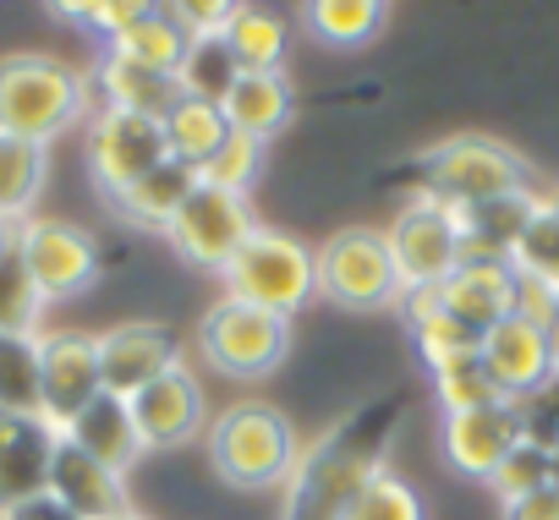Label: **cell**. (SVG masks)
I'll return each instance as SVG.
<instances>
[{
	"instance_id": "6da1fadb",
	"label": "cell",
	"mask_w": 559,
	"mask_h": 520,
	"mask_svg": "<svg viewBox=\"0 0 559 520\" xmlns=\"http://www.w3.org/2000/svg\"><path fill=\"white\" fill-rule=\"evenodd\" d=\"M406 400H368L357 416L330 427L313 449H302L292 482H286V515L280 520H341L346 504L384 471L390 438L401 433Z\"/></svg>"
},
{
	"instance_id": "7a4b0ae2",
	"label": "cell",
	"mask_w": 559,
	"mask_h": 520,
	"mask_svg": "<svg viewBox=\"0 0 559 520\" xmlns=\"http://www.w3.org/2000/svg\"><path fill=\"white\" fill-rule=\"evenodd\" d=\"M302 460V438L292 416L269 400H236L209 422V465L236 493L286 487Z\"/></svg>"
},
{
	"instance_id": "3957f363",
	"label": "cell",
	"mask_w": 559,
	"mask_h": 520,
	"mask_svg": "<svg viewBox=\"0 0 559 520\" xmlns=\"http://www.w3.org/2000/svg\"><path fill=\"white\" fill-rule=\"evenodd\" d=\"M88 110H94V83L78 66L39 50L0 56V132L50 148Z\"/></svg>"
},
{
	"instance_id": "277c9868",
	"label": "cell",
	"mask_w": 559,
	"mask_h": 520,
	"mask_svg": "<svg viewBox=\"0 0 559 520\" xmlns=\"http://www.w3.org/2000/svg\"><path fill=\"white\" fill-rule=\"evenodd\" d=\"M219 286L236 302H252V307L280 313V318H297L319 297V257H313L308 241L258 225L241 241V252L230 257V269L219 275Z\"/></svg>"
},
{
	"instance_id": "5b68a950",
	"label": "cell",
	"mask_w": 559,
	"mask_h": 520,
	"mask_svg": "<svg viewBox=\"0 0 559 520\" xmlns=\"http://www.w3.org/2000/svg\"><path fill=\"white\" fill-rule=\"evenodd\" d=\"M417 181L428 197H439L450 208H472V203L532 186V165L488 132H455L417 159Z\"/></svg>"
},
{
	"instance_id": "8992f818",
	"label": "cell",
	"mask_w": 559,
	"mask_h": 520,
	"mask_svg": "<svg viewBox=\"0 0 559 520\" xmlns=\"http://www.w3.org/2000/svg\"><path fill=\"white\" fill-rule=\"evenodd\" d=\"M198 351L214 373L225 378H269L280 362L292 356V318L263 313L252 302L219 297L203 318H198Z\"/></svg>"
},
{
	"instance_id": "52a82bcc",
	"label": "cell",
	"mask_w": 559,
	"mask_h": 520,
	"mask_svg": "<svg viewBox=\"0 0 559 520\" xmlns=\"http://www.w3.org/2000/svg\"><path fill=\"white\" fill-rule=\"evenodd\" d=\"M313 257H319V297L346 307V313H390L406 297L401 275L390 264L384 230H373V225L335 230Z\"/></svg>"
},
{
	"instance_id": "ba28073f",
	"label": "cell",
	"mask_w": 559,
	"mask_h": 520,
	"mask_svg": "<svg viewBox=\"0 0 559 520\" xmlns=\"http://www.w3.org/2000/svg\"><path fill=\"white\" fill-rule=\"evenodd\" d=\"M384 246L401 275V291H439L450 280V269L461 264V219L450 203L417 192L384 225Z\"/></svg>"
},
{
	"instance_id": "9c48e42d",
	"label": "cell",
	"mask_w": 559,
	"mask_h": 520,
	"mask_svg": "<svg viewBox=\"0 0 559 520\" xmlns=\"http://www.w3.org/2000/svg\"><path fill=\"white\" fill-rule=\"evenodd\" d=\"M258 230L252 219V203L236 197V192H219L209 181H198L187 192V203L176 208V219L165 225V241L176 246L181 264L203 269V275H225L230 257L241 252V241Z\"/></svg>"
},
{
	"instance_id": "30bf717a",
	"label": "cell",
	"mask_w": 559,
	"mask_h": 520,
	"mask_svg": "<svg viewBox=\"0 0 559 520\" xmlns=\"http://www.w3.org/2000/svg\"><path fill=\"white\" fill-rule=\"evenodd\" d=\"M17 257L45 302L83 297L99 280V241L83 225L56 219V214H34L17 225Z\"/></svg>"
},
{
	"instance_id": "8fae6325",
	"label": "cell",
	"mask_w": 559,
	"mask_h": 520,
	"mask_svg": "<svg viewBox=\"0 0 559 520\" xmlns=\"http://www.w3.org/2000/svg\"><path fill=\"white\" fill-rule=\"evenodd\" d=\"M165 159H170V143H165V121L159 116L116 110V105L94 110V121H88V176L99 181L105 197L127 192L132 181H143Z\"/></svg>"
},
{
	"instance_id": "7c38bea8",
	"label": "cell",
	"mask_w": 559,
	"mask_h": 520,
	"mask_svg": "<svg viewBox=\"0 0 559 520\" xmlns=\"http://www.w3.org/2000/svg\"><path fill=\"white\" fill-rule=\"evenodd\" d=\"M99 395H105V378H99L94 335H83V329L39 335V416L56 433H67Z\"/></svg>"
},
{
	"instance_id": "4fadbf2b",
	"label": "cell",
	"mask_w": 559,
	"mask_h": 520,
	"mask_svg": "<svg viewBox=\"0 0 559 520\" xmlns=\"http://www.w3.org/2000/svg\"><path fill=\"white\" fill-rule=\"evenodd\" d=\"M521 438H526V422H521L515 400H488V406H472V411H450L439 422L444 460L472 482H493V471L515 455Z\"/></svg>"
},
{
	"instance_id": "5bb4252c",
	"label": "cell",
	"mask_w": 559,
	"mask_h": 520,
	"mask_svg": "<svg viewBox=\"0 0 559 520\" xmlns=\"http://www.w3.org/2000/svg\"><path fill=\"white\" fill-rule=\"evenodd\" d=\"M477 362H483V373H488V384H493V395L499 400H532L548 378H554V346H548V335H543V324H532V318H521V313H510V318H499L488 335H483V346H477Z\"/></svg>"
},
{
	"instance_id": "9a60e30c",
	"label": "cell",
	"mask_w": 559,
	"mask_h": 520,
	"mask_svg": "<svg viewBox=\"0 0 559 520\" xmlns=\"http://www.w3.org/2000/svg\"><path fill=\"white\" fill-rule=\"evenodd\" d=\"M99 346V378H105V395H121L132 400L138 389H148L159 373H170L181 362V340L154 324V318H132V324H116L105 335H94Z\"/></svg>"
},
{
	"instance_id": "2e32d148",
	"label": "cell",
	"mask_w": 559,
	"mask_h": 520,
	"mask_svg": "<svg viewBox=\"0 0 559 520\" xmlns=\"http://www.w3.org/2000/svg\"><path fill=\"white\" fill-rule=\"evenodd\" d=\"M132 416L143 433V449H181L192 438L209 433V400L198 373H187V362H176L170 373H159L148 389L132 395Z\"/></svg>"
},
{
	"instance_id": "e0dca14e",
	"label": "cell",
	"mask_w": 559,
	"mask_h": 520,
	"mask_svg": "<svg viewBox=\"0 0 559 520\" xmlns=\"http://www.w3.org/2000/svg\"><path fill=\"white\" fill-rule=\"evenodd\" d=\"M61 433L34 411H0V515L50 487Z\"/></svg>"
},
{
	"instance_id": "ac0fdd59",
	"label": "cell",
	"mask_w": 559,
	"mask_h": 520,
	"mask_svg": "<svg viewBox=\"0 0 559 520\" xmlns=\"http://www.w3.org/2000/svg\"><path fill=\"white\" fill-rule=\"evenodd\" d=\"M50 493L78 509L83 520H121L132 515V493H127V476L110 471L105 460H94L88 449H78L67 433L56 444V460H50Z\"/></svg>"
},
{
	"instance_id": "d6986e66",
	"label": "cell",
	"mask_w": 559,
	"mask_h": 520,
	"mask_svg": "<svg viewBox=\"0 0 559 520\" xmlns=\"http://www.w3.org/2000/svg\"><path fill=\"white\" fill-rule=\"evenodd\" d=\"M219 110H225L230 132H241V137L269 148L280 132L297 121V88H292L286 72H241Z\"/></svg>"
},
{
	"instance_id": "ffe728a7",
	"label": "cell",
	"mask_w": 559,
	"mask_h": 520,
	"mask_svg": "<svg viewBox=\"0 0 559 520\" xmlns=\"http://www.w3.org/2000/svg\"><path fill=\"white\" fill-rule=\"evenodd\" d=\"M439 302L477 335H488L515 307V269L510 264H455L439 286Z\"/></svg>"
},
{
	"instance_id": "44dd1931",
	"label": "cell",
	"mask_w": 559,
	"mask_h": 520,
	"mask_svg": "<svg viewBox=\"0 0 559 520\" xmlns=\"http://www.w3.org/2000/svg\"><path fill=\"white\" fill-rule=\"evenodd\" d=\"M67 438L78 444V449H88L94 460H105L110 471H132L148 449H143V433H138V416H132V400H121V395H99L72 427H67Z\"/></svg>"
},
{
	"instance_id": "7402d4cb",
	"label": "cell",
	"mask_w": 559,
	"mask_h": 520,
	"mask_svg": "<svg viewBox=\"0 0 559 520\" xmlns=\"http://www.w3.org/2000/svg\"><path fill=\"white\" fill-rule=\"evenodd\" d=\"M94 94H99V105H116V110H143V116H170L187 94H181V83H176V72H148V66H138V61H121V56H99V66H94Z\"/></svg>"
},
{
	"instance_id": "603a6c76",
	"label": "cell",
	"mask_w": 559,
	"mask_h": 520,
	"mask_svg": "<svg viewBox=\"0 0 559 520\" xmlns=\"http://www.w3.org/2000/svg\"><path fill=\"white\" fill-rule=\"evenodd\" d=\"M401 313H406L412 346H417V356H423L428 367H439V362H461V356H477V346H483V335L466 329V324L439 302V291H406V297H401Z\"/></svg>"
},
{
	"instance_id": "cb8c5ba5",
	"label": "cell",
	"mask_w": 559,
	"mask_h": 520,
	"mask_svg": "<svg viewBox=\"0 0 559 520\" xmlns=\"http://www.w3.org/2000/svg\"><path fill=\"white\" fill-rule=\"evenodd\" d=\"M236 66L241 72H286V50H292V23L274 7H258V0H241L230 12V23L219 28Z\"/></svg>"
},
{
	"instance_id": "d4e9b609",
	"label": "cell",
	"mask_w": 559,
	"mask_h": 520,
	"mask_svg": "<svg viewBox=\"0 0 559 520\" xmlns=\"http://www.w3.org/2000/svg\"><path fill=\"white\" fill-rule=\"evenodd\" d=\"M192 186H198V170L181 165V159H165V165H154L143 181H132L127 192H116L110 208H116L127 225H138V230H165V225L176 219V208L187 203Z\"/></svg>"
},
{
	"instance_id": "484cf974",
	"label": "cell",
	"mask_w": 559,
	"mask_h": 520,
	"mask_svg": "<svg viewBox=\"0 0 559 520\" xmlns=\"http://www.w3.org/2000/svg\"><path fill=\"white\" fill-rule=\"evenodd\" d=\"M45 176H50V148L45 143L0 132V219H12V225L34 219Z\"/></svg>"
},
{
	"instance_id": "4316f807",
	"label": "cell",
	"mask_w": 559,
	"mask_h": 520,
	"mask_svg": "<svg viewBox=\"0 0 559 520\" xmlns=\"http://www.w3.org/2000/svg\"><path fill=\"white\" fill-rule=\"evenodd\" d=\"M390 0H302V28L330 50H362L379 39Z\"/></svg>"
},
{
	"instance_id": "83f0119b",
	"label": "cell",
	"mask_w": 559,
	"mask_h": 520,
	"mask_svg": "<svg viewBox=\"0 0 559 520\" xmlns=\"http://www.w3.org/2000/svg\"><path fill=\"white\" fill-rule=\"evenodd\" d=\"M225 137H230V121H225V110L209 105V99H181V105L165 116L170 159H181V165H192V170H203V165L219 154Z\"/></svg>"
},
{
	"instance_id": "f1b7e54d",
	"label": "cell",
	"mask_w": 559,
	"mask_h": 520,
	"mask_svg": "<svg viewBox=\"0 0 559 520\" xmlns=\"http://www.w3.org/2000/svg\"><path fill=\"white\" fill-rule=\"evenodd\" d=\"M187 39H192V34H187L176 17L148 12V17H138L132 28H121L116 39H105V50L121 56V61H138V66H148V72H176L181 56H187Z\"/></svg>"
},
{
	"instance_id": "f546056e",
	"label": "cell",
	"mask_w": 559,
	"mask_h": 520,
	"mask_svg": "<svg viewBox=\"0 0 559 520\" xmlns=\"http://www.w3.org/2000/svg\"><path fill=\"white\" fill-rule=\"evenodd\" d=\"M236 77H241V66H236L225 34H192V39H187V56H181V66H176V83H181L187 99L225 105V94L236 88Z\"/></svg>"
},
{
	"instance_id": "4dcf8cb0",
	"label": "cell",
	"mask_w": 559,
	"mask_h": 520,
	"mask_svg": "<svg viewBox=\"0 0 559 520\" xmlns=\"http://www.w3.org/2000/svg\"><path fill=\"white\" fill-rule=\"evenodd\" d=\"M39 335L45 329H0V411L39 416Z\"/></svg>"
},
{
	"instance_id": "1f68e13d",
	"label": "cell",
	"mask_w": 559,
	"mask_h": 520,
	"mask_svg": "<svg viewBox=\"0 0 559 520\" xmlns=\"http://www.w3.org/2000/svg\"><path fill=\"white\" fill-rule=\"evenodd\" d=\"M510 269L537 280V286H548V291H559V208H554L548 192H543V203L532 208L526 230L510 246Z\"/></svg>"
},
{
	"instance_id": "d6a6232c",
	"label": "cell",
	"mask_w": 559,
	"mask_h": 520,
	"mask_svg": "<svg viewBox=\"0 0 559 520\" xmlns=\"http://www.w3.org/2000/svg\"><path fill=\"white\" fill-rule=\"evenodd\" d=\"M341 520H423V498H417V487L406 482V476H395L390 465L346 504V515Z\"/></svg>"
},
{
	"instance_id": "836d02e7",
	"label": "cell",
	"mask_w": 559,
	"mask_h": 520,
	"mask_svg": "<svg viewBox=\"0 0 559 520\" xmlns=\"http://www.w3.org/2000/svg\"><path fill=\"white\" fill-rule=\"evenodd\" d=\"M258 176H263V143H252V137H241V132H230V137L219 143V154L198 170V181H209V186H219V192H236V197H247Z\"/></svg>"
},
{
	"instance_id": "e575fe53",
	"label": "cell",
	"mask_w": 559,
	"mask_h": 520,
	"mask_svg": "<svg viewBox=\"0 0 559 520\" xmlns=\"http://www.w3.org/2000/svg\"><path fill=\"white\" fill-rule=\"evenodd\" d=\"M428 373H433V400H439V411H444V416H450V411H472V406H488V400H499L477 356L439 362V367H428Z\"/></svg>"
},
{
	"instance_id": "d590c367",
	"label": "cell",
	"mask_w": 559,
	"mask_h": 520,
	"mask_svg": "<svg viewBox=\"0 0 559 520\" xmlns=\"http://www.w3.org/2000/svg\"><path fill=\"white\" fill-rule=\"evenodd\" d=\"M45 307H50V302H45L39 286L28 280L23 257L7 252V257H0V329H39Z\"/></svg>"
},
{
	"instance_id": "8d00e7d4",
	"label": "cell",
	"mask_w": 559,
	"mask_h": 520,
	"mask_svg": "<svg viewBox=\"0 0 559 520\" xmlns=\"http://www.w3.org/2000/svg\"><path fill=\"white\" fill-rule=\"evenodd\" d=\"M488 487L499 493V504H510V498H526V493L548 487V449H543V444H532V438H521V444H515V455L493 471V482H488Z\"/></svg>"
},
{
	"instance_id": "74e56055",
	"label": "cell",
	"mask_w": 559,
	"mask_h": 520,
	"mask_svg": "<svg viewBox=\"0 0 559 520\" xmlns=\"http://www.w3.org/2000/svg\"><path fill=\"white\" fill-rule=\"evenodd\" d=\"M521 422H526V438L532 444H543V449L559 444V367H554V378L532 400H521Z\"/></svg>"
},
{
	"instance_id": "f35d334b",
	"label": "cell",
	"mask_w": 559,
	"mask_h": 520,
	"mask_svg": "<svg viewBox=\"0 0 559 520\" xmlns=\"http://www.w3.org/2000/svg\"><path fill=\"white\" fill-rule=\"evenodd\" d=\"M241 0H159V12L176 17L187 34H219Z\"/></svg>"
},
{
	"instance_id": "ab89813d",
	"label": "cell",
	"mask_w": 559,
	"mask_h": 520,
	"mask_svg": "<svg viewBox=\"0 0 559 520\" xmlns=\"http://www.w3.org/2000/svg\"><path fill=\"white\" fill-rule=\"evenodd\" d=\"M148 12H159V0H105V12H99L94 34L116 39L121 28H132V23H138V17H148Z\"/></svg>"
},
{
	"instance_id": "60d3db41",
	"label": "cell",
	"mask_w": 559,
	"mask_h": 520,
	"mask_svg": "<svg viewBox=\"0 0 559 520\" xmlns=\"http://www.w3.org/2000/svg\"><path fill=\"white\" fill-rule=\"evenodd\" d=\"M499 520H559V487L548 482V487H537L526 498H510L499 509Z\"/></svg>"
},
{
	"instance_id": "b9f144b4",
	"label": "cell",
	"mask_w": 559,
	"mask_h": 520,
	"mask_svg": "<svg viewBox=\"0 0 559 520\" xmlns=\"http://www.w3.org/2000/svg\"><path fill=\"white\" fill-rule=\"evenodd\" d=\"M0 520H83L78 509H67L50 487L45 493H34V498H23V504H12L7 515H0Z\"/></svg>"
},
{
	"instance_id": "7bdbcfd3",
	"label": "cell",
	"mask_w": 559,
	"mask_h": 520,
	"mask_svg": "<svg viewBox=\"0 0 559 520\" xmlns=\"http://www.w3.org/2000/svg\"><path fill=\"white\" fill-rule=\"evenodd\" d=\"M45 12L56 23H72V28H94L99 12H105V0H45Z\"/></svg>"
},
{
	"instance_id": "ee69618b",
	"label": "cell",
	"mask_w": 559,
	"mask_h": 520,
	"mask_svg": "<svg viewBox=\"0 0 559 520\" xmlns=\"http://www.w3.org/2000/svg\"><path fill=\"white\" fill-rule=\"evenodd\" d=\"M7 252H17V225L0 219V257H7Z\"/></svg>"
},
{
	"instance_id": "f6af8a7d",
	"label": "cell",
	"mask_w": 559,
	"mask_h": 520,
	"mask_svg": "<svg viewBox=\"0 0 559 520\" xmlns=\"http://www.w3.org/2000/svg\"><path fill=\"white\" fill-rule=\"evenodd\" d=\"M543 335H548V346H554V362H559V302H554V313H548Z\"/></svg>"
},
{
	"instance_id": "bcb514c9",
	"label": "cell",
	"mask_w": 559,
	"mask_h": 520,
	"mask_svg": "<svg viewBox=\"0 0 559 520\" xmlns=\"http://www.w3.org/2000/svg\"><path fill=\"white\" fill-rule=\"evenodd\" d=\"M548 482H554V487H559V444H554V449H548Z\"/></svg>"
},
{
	"instance_id": "7dc6e473",
	"label": "cell",
	"mask_w": 559,
	"mask_h": 520,
	"mask_svg": "<svg viewBox=\"0 0 559 520\" xmlns=\"http://www.w3.org/2000/svg\"><path fill=\"white\" fill-rule=\"evenodd\" d=\"M121 520H148V515H138V509H132V515H121Z\"/></svg>"
},
{
	"instance_id": "c3c4849f",
	"label": "cell",
	"mask_w": 559,
	"mask_h": 520,
	"mask_svg": "<svg viewBox=\"0 0 559 520\" xmlns=\"http://www.w3.org/2000/svg\"><path fill=\"white\" fill-rule=\"evenodd\" d=\"M548 197H554V208H559V186H554V192H548Z\"/></svg>"
}]
</instances>
